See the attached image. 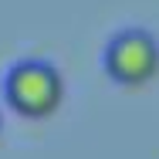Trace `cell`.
Returning a JSON list of instances; mask_svg holds the SVG:
<instances>
[{
  "instance_id": "obj_1",
  "label": "cell",
  "mask_w": 159,
  "mask_h": 159,
  "mask_svg": "<svg viewBox=\"0 0 159 159\" xmlns=\"http://www.w3.org/2000/svg\"><path fill=\"white\" fill-rule=\"evenodd\" d=\"M3 95L24 119H48L64 102V78L48 61H20L3 78Z\"/></svg>"
},
{
  "instance_id": "obj_2",
  "label": "cell",
  "mask_w": 159,
  "mask_h": 159,
  "mask_svg": "<svg viewBox=\"0 0 159 159\" xmlns=\"http://www.w3.org/2000/svg\"><path fill=\"white\" fill-rule=\"evenodd\" d=\"M105 71L125 88L149 85L159 75V41L142 27L119 31L105 48Z\"/></svg>"
}]
</instances>
